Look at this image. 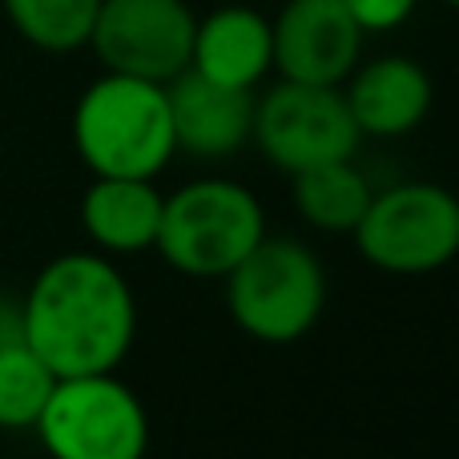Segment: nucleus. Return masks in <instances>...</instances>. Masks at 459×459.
Wrapping results in <instances>:
<instances>
[{
    "mask_svg": "<svg viewBox=\"0 0 459 459\" xmlns=\"http://www.w3.org/2000/svg\"><path fill=\"white\" fill-rule=\"evenodd\" d=\"M137 334V299L105 254H61L32 278L21 339L56 379L117 371Z\"/></svg>",
    "mask_w": 459,
    "mask_h": 459,
    "instance_id": "1",
    "label": "nucleus"
},
{
    "mask_svg": "<svg viewBox=\"0 0 459 459\" xmlns=\"http://www.w3.org/2000/svg\"><path fill=\"white\" fill-rule=\"evenodd\" d=\"M73 145L93 178H158L178 153L166 85L101 73L77 97Z\"/></svg>",
    "mask_w": 459,
    "mask_h": 459,
    "instance_id": "2",
    "label": "nucleus"
},
{
    "mask_svg": "<svg viewBox=\"0 0 459 459\" xmlns=\"http://www.w3.org/2000/svg\"><path fill=\"white\" fill-rule=\"evenodd\" d=\"M222 282L234 326L270 347L299 342L326 307V270L299 238L266 234Z\"/></svg>",
    "mask_w": 459,
    "mask_h": 459,
    "instance_id": "3",
    "label": "nucleus"
},
{
    "mask_svg": "<svg viewBox=\"0 0 459 459\" xmlns=\"http://www.w3.org/2000/svg\"><path fill=\"white\" fill-rule=\"evenodd\" d=\"M266 238L262 202L226 178H198L169 194L153 250L186 278H226Z\"/></svg>",
    "mask_w": 459,
    "mask_h": 459,
    "instance_id": "4",
    "label": "nucleus"
},
{
    "mask_svg": "<svg viewBox=\"0 0 459 459\" xmlns=\"http://www.w3.org/2000/svg\"><path fill=\"white\" fill-rule=\"evenodd\" d=\"M355 250L387 274H436L459 254V198L436 182H399L371 194Z\"/></svg>",
    "mask_w": 459,
    "mask_h": 459,
    "instance_id": "5",
    "label": "nucleus"
},
{
    "mask_svg": "<svg viewBox=\"0 0 459 459\" xmlns=\"http://www.w3.org/2000/svg\"><path fill=\"white\" fill-rule=\"evenodd\" d=\"M32 431L53 459H145L150 452L145 403L113 371L56 379Z\"/></svg>",
    "mask_w": 459,
    "mask_h": 459,
    "instance_id": "6",
    "label": "nucleus"
},
{
    "mask_svg": "<svg viewBox=\"0 0 459 459\" xmlns=\"http://www.w3.org/2000/svg\"><path fill=\"white\" fill-rule=\"evenodd\" d=\"M250 142L270 166L299 174L323 161L355 158L363 134L347 109L342 85H302L278 77V85L254 97Z\"/></svg>",
    "mask_w": 459,
    "mask_h": 459,
    "instance_id": "7",
    "label": "nucleus"
},
{
    "mask_svg": "<svg viewBox=\"0 0 459 459\" xmlns=\"http://www.w3.org/2000/svg\"><path fill=\"white\" fill-rule=\"evenodd\" d=\"M198 16L186 0H101L89 48L105 73L142 81H174L190 69Z\"/></svg>",
    "mask_w": 459,
    "mask_h": 459,
    "instance_id": "8",
    "label": "nucleus"
},
{
    "mask_svg": "<svg viewBox=\"0 0 459 459\" xmlns=\"http://www.w3.org/2000/svg\"><path fill=\"white\" fill-rule=\"evenodd\" d=\"M274 37V69L282 81L302 85H342L363 61L367 32L342 0H286L270 21Z\"/></svg>",
    "mask_w": 459,
    "mask_h": 459,
    "instance_id": "9",
    "label": "nucleus"
},
{
    "mask_svg": "<svg viewBox=\"0 0 459 459\" xmlns=\"http://www.w3.org/2000/svg\"><path fill=\"white\" fill-rule=\"evenodd\" d=\"M174 145L190 158H230L250 142L254 129V89L218 85L194 69L166 81Z\"/></svg>",
    "mask_w": 459,
    "mask_h": 459,
    "instance_id": "10",
    "label": "nucleus"
},
{
    "mask_svg": "<svg viewBox=\"0 0 459 459\" xmlns=\"http://www.w3.org/2000/svg\"><path fill=\"white\" fill-rule=\"evenodd\" d=\"M342 97L363 137H403L428 121L436 85L415 56L387 53L359 61L342 81Z\"/></svg>",
    "mask_w": 459,
    "mask_h": 459,
    "instance_id": "11",
    "label": "nucleus"
},
{
    "mask_svg": "<svg viewBox=\"0 0 459 459\" xmlns=\"http://www.w3.org/2000/svg\"><path fill=\"white\" fill-rule=\"evenodd\" d=\"M190 69L234 89H254L258 81H266V73L274 69L270 16L250 4H222L198 16Z\"/></svg>",
    "mask_w": 459,
    "mask_h": 459,
    "instance_id": "12",
    "label": "nucleus"
},
{
    "mask_svg": "<svg viewBox=\"0 0 459 459\" xmlns=\"http://www.w3.org/2000/svg\"><path fill=\"white\" fill-rule=\"evenodd\" d=\"M161 206L166 194L153 178H93L81 198V226L101 254H142L158 242Z\"/></svg>",
    "mask_w": 459,
    "mask_h": 459,
    "instance_id": "13",
    "label": "nucleus"
},
{
    "mask_svg": "<svg viewBox=\"0 0 459 459\" xmlns=\"http://www.w3.org/2000/svg\"><path fill=\"white\" fill-rule=\"evenodd\" d=\"M371 178L355 166V158L323 161L290 174V202L307 226L323 234H351L371 206Z\"/></svg>",
    "mask_w": 459,
    "mask_h": 459,
    "instance_id": "14",
    "label": "nucleus"
},
{
    "mask_svg": "<svg viewBox=\"0 0 459 459\" xmlns=\"http://www.w3.org/2000/svg\"><path fill=\"white\" fill-rule=\"evenodd\" d=\"M8 24L40 53H77L89 45L101 0H0Z\"/></svg>",
    "mask_w": 459,
    "mask_h": 459,
    "instance_id": "15",
    "label": "nucleus"
},
{
    "mask_svg": "<svg viewBox=\"0 0 459 459\" xmlns=\"http://www.w3.org/2000/svg\"><path fill=\"white\" fill-rule=\"evenodd\" d=\"M53 387H56V375L21 339V331L13 339H0V428L8 431L37 428Z\"/></svg>",
    "mask_w": 459,
    "mask_h": 459,
    "instance_id": "16",
    "label": "nucleus"
},
{
    "mask_svg": "<svg viewBox=\"0 0 459 459\" xmlns=\"http://www.w3.org/2000/svg\"><path fill=\"white\" fill-rule=\"evenodd\" d=\"M355 24L371 37V32H395L415 16L420 0H342Z\"/></svg>",
    "mask_w": 459,
    "mask_h": 459,
    "instance_id": "17",
    "label": "nucleus"
},
{
    "mask_svg": "<svg viewBox=\"0 0 459 459\" xmlns=\"http://www.w3.org/2000/svg\"><path fill=\"white\" fill-rule=\"evenodd\" d=\"M439 4H447V8H459V0H439Z\"/></svg>",
    "mask_w": 459,
    "mask_h": 459,
    "instance_id": "18",
    "label": "nucleus"
}]
</instances>
